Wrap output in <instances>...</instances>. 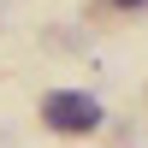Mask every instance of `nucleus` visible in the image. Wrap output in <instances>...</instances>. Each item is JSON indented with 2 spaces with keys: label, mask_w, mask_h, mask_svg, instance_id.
<instances>
[{
  "label": "nucleus",
  "mask_w": 148,
  "mask_h": 148,
  "mask_svg": "<svg viewBox=\"0 0 148 148\" xmlns=\"http://www.w3.org/2000/svg\"><path fill=\"white\" fill-rule=\"evenodd\" d=\"M42 119H47L53 130H65V136H83V130L101 125V101L83 95V89H53V95L42 101Z\"/></svg>",
  "instance_id": "f257e3e1"
},
{
  "label": "nucleus",
  "mask_w": 148,
  "mask_h": 148,
  "mask_svg": "<svg viewBox=\"0 0 148 148\" xmlns=\"http://www.w3.org/2000/svg\"><path fill=\"white\" fill-rule=\"evenodd\" d=\"M119 6H148V0H119Z\"/></svg>",
  "instance_id": "f03ea898"
}]
</instances>
